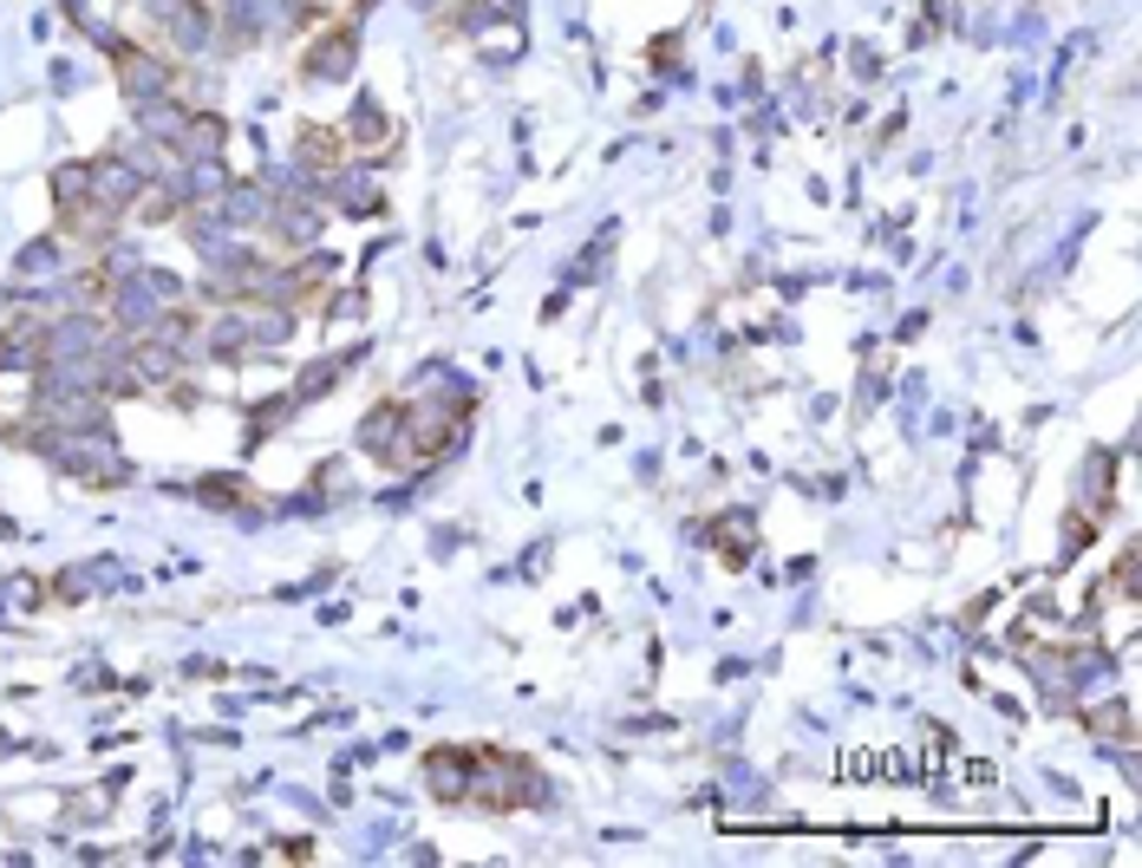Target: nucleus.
I'll return each instance as SVG.
<instances>
[{
	"mask_svg": "<svg viewBox=\"0 0 1142 868\" xmlns=\"http://www.w3.org/2000/svg\"><path fill=\"white\" fill-rule=\"evenodd\" d=\"M111 59H118V78H124V91H131V98H144V105H150V98H157V85H163V65H157V52H150V59H144V52H137V46H118V52H111Z\"/></svg>",
	"mask_w": 1142,
	"mask_h": 868,
	"instance_id": "obj_1",
	"label": "nucleus"
},
{
	"mask_svg": "<svg viewBox=\"0 0 1142 868\" xmlns=\"http://www.w3.org/2000/svg\"><path fill=\"white\" fill-rule=\"evenodd\" d=\"M333 150H340V131H300V163H333Z\"/></svg>",
	"mask_w": 1142,
	"mask_h": 868,
	"instance_id": "obj_2",
	"label": "nucleus"
},
{
	"mask_svg": "<svg viewBox=\"0 0 1142 868\" xmlns=\"http://www.w3.org/2000/svg\"><path fill=\"white\" fill-rule=\"evenodd\" d=\"M346 131H353V137H385V118H379L372 105H359V111L346 118Z\"/></svg>",
	"mask_w": 1142,
	"mask_h": 868,
	"instance_id": "obj_3",
	"label": "nucleus"
}]
</instances>
